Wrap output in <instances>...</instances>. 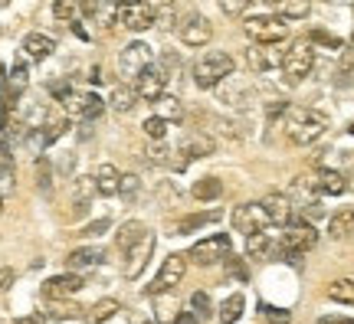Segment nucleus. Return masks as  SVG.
Masks as SVG:
<instances>
[{
	"label": "nucleus",
	"instance_id": "7c9ffc66",
	"mask_svg": "<svg viewBox=\"0 0 354 324\" xmlns=\"http://www.w3.org/2000/svg\"><path fill=\"white\" fill-rule=\"evenodd\" d=\"M243 308H246V301H243L240 292H236V295H230V298L220 305V321H223V324H236L243 318Z\"/></svg>",
	"mask_w": 354,
	"mask_h": 324
},
{
	"label": "nucleus",
	"instance_id": "f704fd0d",
	"mask_svg": "<svg viewBox=\"0 0 354 324\" xmlns=\"http://www.w3.org/2000/svg\"><path fill=\"white\" fill-rule=\"evenodd\" d=\"M158 115L167 118V122H180V115H184V105L177 95H161L158 99Z\"/></svg>",
	"mask_w": 354,
	"mask_h": 324
},
{
	"label": "nucleus",
	"instance_id": "79ce46f5",
	"mask_svg": "<svg viewBox=\"0 0 354 324\" xmlns=\"http://www.w3.org/2000/svg\"><path fill=\"white\" fill-rule=\"evenodd\" d=\"M259 312H263V318L269 324H289L292 314L286 312V308H276V305H259Z\"/></svg>",
	"mask_w": 354,
	"mask_h": 324
},
{
	"label": "nucleus",
	"instance_id": "aec40b11",
	"mask_svg": "<svg viewBox=\"0 0 354 324\" xmlns=\"http://www.w3.org/2000/svg\"><path fill=\"white\" fill-rule=\"evenodd\" d=\"M312 187H315V193H325V197H342L348 184L338 171H318V174H312Z\"/></svg>",
	"mask_w": 354,
	"mask_h": 324
},
{
	"label": "nucleus",
	"instance_id": "e433bc0d",
	"mask_svg": "<svg viewBox=\"0 0 354 324\" xmlns=\"http://www.w3.org/2000/svg\"><path fill=\"white\" fill-rule=\"evenodd\" d=\"M167 128H171V122L167 118H161V115H151V118H145V125H141V131L151 137V141H165Z\"/></svg>",
	"mask_w": 354,
	"mask_h": 324
},
{
	"label": "nucleus",
	"instance_id": "423d86ee",
	"mask_svg": "<svg viewBox=\"0 0 354 324\" xmlns=\"http://www.w3.org/2000/svg\"><path fill=\"white\" fill-rule=\"evenodd\" d=\"M184 275H187V256H184V252H171V256L161 262V269H158V275H154V282L148 285V295L174 292V288L184 282Z\"/></svg>",
	"mask_w": 354,
	"mask_h": 324
},
{
	"label": "nucleus",
	"instance_id": "f3484780",
	"mask_svg": "<svg viewBox=\"0 0 354 324\" xmlns=\"http://www.w3.org/2000/svg\"><path fill=\"white\" fill-rule=\"evenodd\" d=\"M82 285H86V282H82V275H79V272H66V275H56V278H46L43 295H46V298H53V301L73 298Z\"/></svg>",
	"mask_w": 354,
	"mask_h": 324
},
{
	"label": "nucleus",
	"instance_id": "c9c22d12",
	"mask_svg": "<svg viewBox=\"0 0 354 324\" xmlns=\"http://www.w3.org/2000/svg\"><path fill=\"white\" fill-rule=\"evenodd\" d=\"M335 82H338L342 88L354 82V50H344L342 63H338V69H335Z\"/></svg>",
	"mask_w": 354,
	"mask_h": 324
},
{
	"label": "nucleus",
	"instance_id": "ea45409f",
	"mask_svg": "<svg viewBox=\"0 0 354 324\" xmlns=\"http://www.w3.org/2000/svg\"><path fill=\"white\" fill-rule=\"evenodd\" d=\"M26 82H30V73H26L24 63H17L7 75V86H10V92H20V88H26Z\"/></svg>",
	"mask_w": 354,
	"mask_h": 324
},
{
	"label": "nucleus",
	"instance_id": "7ed1b4c3",
	"mask_svg": "<svg viewBox=\"0 0 354 324\" xmlns=\"http://www.w3.org/2000/svg\"><path fill=\"white\" fill-rule=\"evenodd\" d=\"M315 66V50H312V39H295L289 50L282 53V73L289 86H299L305 75L312 73Z\"/></svg>",
	"mask_w": 354,
	"mask_h": 324
},
{
	"label": "nucleus",
	"instance_id": "c85d7f7f",
	"mask_svg": "<svg viewBox=\"0 0 354 324\" xmlns=\"http://www.w3.org/2000/svg\"><path fill=\"white\" fill-rule=\"evenodd\" d=\"M138 88L135 86H115V92H112V108L115 112H131V108H135V105H138Z\"/></svg>",
	"mask_w": 354,
	"mask_h": 324
},
{
	"label": "nucleus",
	"instance_id": "ddd939ff",
	"mask_svg": "<svg viewBox=\"0 0 354 324\" xmlns=\"http://www.w3.org/2000/svg\"><path fill=\"white\" fill-rule=\"evenodd\" d=\"M233 229L243 233V236H253V233H263L266 226H269V216H266L263 203H240L236 210H233Z\"/></svg>",
	"mask_w": 354,
	"mask_h": 324
},
{
	"label": "nucleus",
	"instance_id": "4d7b16f0",
	"mask_svg": "<svg viewBox=\"0 0 354 324\" xmlns=\"http://www.w3.org/2000/svg\"><path fill=\"white\" fill-rule=\"evenodd\" d=\"M73 33H76V37H79V39H88V33H86V30H82V26H79V23H76V20H73Z\"/></svg>",
	"mask_w": 354,
	"mask_h": 324
},
{
	"label": "nucleus",
	"instance_id": "c756f323",
	"mask_svg": "<svg viewBox=\"0 0 354 324\" xmlns=\"http://www.w3.org/2000/svg\"><path fill=\"white\" fill-rule=\"evenodd\" d=\"M190 193H194V200H203V203H207V200H216L220 193H223V184H220L216 177H201Z\"/></svg>",
	"mask_w": 354,
	"mask_h": 324
},
{
	"label": "nucleus",
	"instance_id": "39448f33",
	"mask_svg": "<svg viewBox=\"0 0 354 324\" xmlns=\"http://www.w3.org/2000/svg\"><path fill=\"white\" fill-rule=\"evenodd\" d=\"M243 30H246V37L253 39V43H269V46H276V43H282V39L289 37V23H286V17H250L246 23H243Z\"/></svg>",
	"mask_w": 354,
	"mask_h": 324
},
{
	"label": "nucleus",
	"instance_id": "4be33fe9",
	"mask_svg": "<svg viewBox=\"0 0 354 324\" xmlns=\"http://www.w3.org/2000/svg\"><path fill=\"white\" fill-rule=\"evenodd\" d=\"M92 177H95V184H99L102 197H115L118 187H122V174H118V167H115V164H99Z\"/></svg>",
	"mask_w": 354,
	"mask_h": 324
},
{
	"label": "nucleus",
	"instance_id": "9d476101",
	"mask_svg": "<svg viewBox=\"0 0 354 324\" xmlns=\"http://www.w3.org/2000/svg\"><path fill=\"white\" fill-rule=\"evenodd\" d=\"M59 102L66 105V112L73 115V118H79V122H92V118H99L105 112V102L95 92H76V88H69Z\"/></svg>",
	"mask_w": 354,
	"mask_h": 324
},
{
	"label": "nucleus",
	"instance_id": "58836bf2",
	"mask_svg": "<svg viewBox=\"0 0 354 324\" xmlns=\"http://www.w3.org/2000/svg\"><path fill=\"white\" fill-rule=\"evenodd\" d=\"M79 0H53V17L56 20H76Z\"/></svg>",
	"mask_w": 354,
	"mask_h": 324
},
{
	"label": "nucleus",
	"instance_id": "bb28decb",
	"mask_svg": "<svg viewBox=\"0 0 354 324\" xmlns=\"http://www.w3.org/2000/svg\"><path fill=\"white\" fill-rule=\"evenodd\" d=\"M354 233V207H344L328 220V236L331 239H344Z\"/></svg>",
	"mask_w": 354,
	"mask_h": 324
},
{
	"label": "nucleus",
	"instance_id": "a19ab883",
	"mask_svg": "<svg viewBox=\"0 0 354 324\" xmlns=\"http://www.w3.org/2000/svg\"><path fill=\"white\" fill-rule=\"evenodd\" d=\"M190 308H194V314H197V318H207V314L214 312L210 295H207V292H194V295H190Z\"/></svg>",
	"mask_w": 354,
	"mask_h": 324
},
{
	"label": "nucleus",
	"instance_id": "37998d69",
	"mask_svg": "<svg viewBox=\"0 0 354 324\" xmlns=\"http://www.w3.org/2000/svg\"><path fill=\"white\" fill-rule=\"evenodd\" d=\"M118 193L125 200H138V193H141V180L135 174H122V187H118Z\"/></svg>",
	"mask_w": 354,
	"mask_h": 324
},
{
	"label": "nucleus",
	"instance_id": "6e6552de",
	"mask_svg": "<svg viewBox=\"0 0 354 324\" xmlns=\"http://www.w3.org/2000/svg\"><path fill=\"white\" fill-rule=\"evenodd\" d=\"M154 63V53L148 43H128L125 50L118 53V73L131 79V82H138V75Z\"/></svg>",
	"mask_w": 354,
	"mask_h": 324
},
{
	"label": "nucleus",
	"instance_id": "603ef678",
	"mask_svg": "<svg viewBox=\"0 0 354 324\" xmlns=\"http://www.w3.org/2000/svg\"><path fill=\"white\" fill-rule=\"evenodd\" d=\"M13 285V269H0V292H7Z\"/></svg>",
	"mask_w": 354,
	"mask_h": 324
},
{
	"label": "nucleus",
	"instance_id": "0eeeda50",
	"mask_svg": "<svg viewBox=\"0 0 354 324\" xmlns=\"http://www.w3.org/2000/svg\"><path fill=\"white\" fill-rule=\"evenodd\" d=\"M158 23V10L148 0H125L118 3V26H125L131 33H145Z\"/></svg>",
	"mask_w": 354,
	"mask_h": 324
},
{
	"label": "nucleus",
	"instance_id": "8fccbe9b",
	"mask_svg": "<svg viewBox=\"0 0 354 324\" xmlns=\"http://www.w3.org/2000/svg\"><path fill=\"white\" fill-rule=\"evenodd\" d=\"M171 17H174V3H165V7H161V13H158V26H174L171 23Z\"/></svg>",
	"mask_w": 354,
	"mask_h": 324
},
{
	"label": "nucleus",
	"instance_id": "2eb2a0df",
	"mask_svg": "<svg viewBox=\"0 0 354 324\" xmlns=\"http://www.w3.org/2000/svg\"><path fill=\"white\" fill-rule=\"evenodd\" d=\"M151 252H154V233L148 229V233H145V236H141L138 242H135V246L128 249V259H125V278H131V282H135V278H138V275L145 272V265H148V259H151Z\"/></svg>",
	"mask_w": 354,
	"mask_h": 324
},
{
	"label": "nucleus",
	"instance_id": "a211bd4d",
	"mask_svg": "<svg viewBox=\"0 0 354 324\" xmlns=\"http://www.w3.org/2000/svg\"><path fill=\"white\" fill-rule=\"evenodd\" d=\"M259 203H263L269 223L289 226L292 220H295V216H292V200L286 197V193H266V200H259Z\"/></svg>",
	"mask_w": 354,
	"mask_h": 324
},
{
	"label": "nucleus",
	"instance_id": "bf43d9fd",
	"mask_svg": "<svg viewBox=\"0 0 354 324\" xmlns=\"http://www.w3.org/2000/svg\"><path fill=\"white\" fill-rule=\"evenodd\" d=\"M0 213H3V197H0Z\"/></svg>",
	"mask_w": 354,
	"mask_h": 324
},
{
	"label": "nucleus",
	"instance_id": "f8f14e48",
	"mask_svg": "<svg viewBox=\"0 0 354 324\" xmlns=\"http://www.w3.org/2000/svg\"><path fill=\"white\" fill-rule=\"evenodd\" d=\"M177 37L184 46H207L210 37H214V26L203 13H187L180 23H177Z\"/></svg>",
	"mask_w": 354,
	"mask_h": 324
},
{
	"label": "nucleus",
	"instance_id": "f257e3e1",
	"mask_svg": "<svg viewBox=\"0 0 354 324\" xmlns=\"http://www.w3.org/2000/svg\"><path fill=\"white\" fill-rule=\"evenodd\" d=\"M286 118H282V128H286V137L292 144H315L318 137L328 131V115L315 112L308 105H286Z\"/></svg>",
	"mask_w": 354,
	"mask_h": 324
},
{
	"label": "nucleus",
	"instance_id": "f03ea898",
	"mask_svg": "<svg viewBox=\"0 0 354 324\" xmlns=\"http://www.w3.org/2000/svg\"><path fill=\"white\" fill-rule=\"evenodd\" d=\"M233 69H236V59H233L230 53L207 50L201 59L194 63V82H197L201 88H216L233 75Z\"/></svg>",
	"mask_w": 354,
	"mask_h": 324
},
{
	"label": "nucleus",
	"instance_id": "09e8293b",
	"mask_svg": "<svg viewBox=\"0 0 354 324\" xmlns=\"http://www.w3.org/2000/svg\"><path fill=\"white\" fill-rule=\"evenodd\" d=\"M109 226H112V220H109V216H102L99 223H88L86 229H82V233H79V236H102V233H105V229H109Z\"/></svg>",
	"mask_w": 354,
	"mask_h": 324
},
{
	"label": "nucleus",
	"instance_id": "6ab92c4d",
	"mask_svg": "<svg viewBox=\"0 0 354 324\" xmlns=\"http://www.w3.org/2000/svg\"><path fill=\"white\" fill-rule=\"evenodd\" d=\"M102 249L99 246H82V249H73L66 256V265H69V272H86V269H95L102 265Z\"/></svg>",
	"mask_w": 354,
	"mask_h": 324
},
{
	"label": "nucleus",
	"instance_id": "b1692460",
	"mask_svg": "<svg viewBox=\"0 0 354 324\" xmlns=\"http://www.w3.org/2000/svg\"><path fill=\"white\" fill-rule=\"evenodd\" d=\"M223 213L220 210H207V213H190V216H184V220H177V236H184V233H197V229H203V226L216 223Z\"/></svg>",
	"mask_w": 354,
	"mask_h": 324
},
{
	"label": "nucleus",
	"instance_id": "a878e982",
	"mask_svg": "<svg viewBox=\"0 0 354 324\" xmlns=\"http://www.w3.org/2000/svg\"><path fill=\"white\" fill-rule=\"evenodd\" d=\"M266 3H269L279 17H286V20H302V17H308V10H312L308 0H266Z\"/></svg>",
	"mask_w": 354,
	"mask_h": 324
},
{
	"label": "nucleus",
	"instance_id": "412c9836",
	"mask_svg": "<svg viewBox=\"0 0 354 324\" xmlns=\"http://www.w3.org/2000/svg\"><path fill=\"white\" fill-rule=\"evenodd\" d=\"M53 50H56V39L46 37V33H26L24 37V53L30 59H50Z\"/></svg>",
	"mask_w": 354,
	"mask_h": 324
},
{
	"label": "nucleus",
	"instance_id": "49530a36",
	"mask_svg": "<svg viewBox=\"0 0 354 324\" xmlns=\"http://www.w3.org/2000/svg\"><path fill=\"white\" fill-rule=\"evenodd\" d=\"M312 43H322V46H328V50H342V39L331 37V33H325V30H312Z\"/></svg>",
	"mask_w": 354,
	"mask_h": 324
},
{
	"label": "nucleus",
	"instance_id": "473e14b6",
	"mask_svg": "<svg viewBox=\"0 0 354 324\" xmlns=\"http://www.w3.org/2000/svg\"><path fill=\"white\" fill-rule=\"evenodd\" d=\"M331 301H338V305H354V282L351 278H338V282H331L328 292H325Z\"/></svg>",
	"mask_w": 354,
	"mask_h": 324
},
{
	"label": "nucleus",
	"instance_id": "4c0bfd02",
	"mask_svg": "<svg viewBox=\"0 0 354 324\" xmlns=\"http://www.w3.org/2000/svg\"><path fill=\"white\" fill-rule=\"evenodd\" d=\"M171 154H174V151H167L161 141H154L151 148L145 151V161L151 164V167H165V164H171Z\"/></svg>",
	"mask_w": 354,
	"mask_h": 324
},
{
	"label": "nucleus",
	"instance_id": "dca6fc26",
	"mask_svg": "<svg viewBox=\"0 0 354 324\" xmlns=\"http://www.w3.org/2000/svg\"><path fill=\"white\" fill-rule=\"evenodd\" d=\"M246 66H250L256 75H263V73H269V69L282 66V53H276L269 43H253V46L246 50Z\"/></svg>",
	"mask_w": 354,
	"mask_h": 324
},
{
	"label": "nucleus",
	"instance_id": "a18cd8bd",
	"mask_svg": "<svg viewBox=\"0 0 354 324\" xmlns=\"http://www.w3.org/2000/svg\"><path fill=\"white\" fill-rule=\"evenodd\" d=\"M250 3H253V0H220V10L227 13V17H240V13H246Z\"/></svg>",
	"mask_w": 354,
	"mask_h": 324
},
{
	"label": "nucleus",
	"instance_id": "9b49d317",
	"mask_svg": "<svg viewBox=\"0 0 354 324\" xmlns=\"http://www.w3.org/2000/svg\"><path fill=\"white\" fill-rule=\"evenodd\" d=\"M318 233L312 223H302V220H292L282 233V252H295V256H305L308 249H315Z\"/></svg>",
	"mask_w": 354,
	"mask_h": 324
},
{
	"label": "nucleus",
	"instance_id": "4468645a",
	"mask_svg": "<svg viewBox=\"0 0 354 324\" xmlns=\"http://www.w3.org/2000/svg\"><path fill=\"white\" fill-rule=\"evenodd\" d=\"M227 256H230V236L227 233H216V236L201 239V242L187 252V259H194L197 265H214V262H223Z\"/></svg>",
	"mask_w": 354,
	"mask_h": 324
},
{
	"label": "nucleus",
	"instance_id": "052dcab7",
	"mask_svg": "<svg viewBox=\"0 0 354 324\" xmlns=\"http://www.w3.org/2000/svg\"><path fill=\"white\" fill-rule=\"evenodd\" d=\"M348 131H351V135H354V125H351V128H348Z\"/></svg>",
	"mask_w": 354,
	"mask_h": 324
},
{
	"label": "nucleus",
	"instance_id": "6e6d98bb",
	"mask_svg": "<svg viewBox=\"0 0 354 324\" xmlns=\"http://www.w3.org/2000/svg\"><path fill=\"white\" fill-rule=\"evenodd\" d=\"M88 79H92L95 86H102V79H105V75H102V69H99V66H95V69H92V75H88Z\"/></svg>",
	"mask_w": 354,
	"mask_h": 324
},
{
	"label": "nucleus",
	"instance_id": "1a4fd4ad",
	"mask_svg": "<svg viewBox=\"0 0 354 324\" xmlns=\"http://www.w3.org/2000/svg\"><path fill=\"white\" fill-rule=\"evenodd\" d=\"M167 79H171V69H167V63H165V59H154V63L138 75L135 88H138V95L145 102H158L161 95H165Z\"/></svg>",
	"mask_w": 354,
	"mask_h": 324
},
{
	"label": "nucleus",
	"instance_id": "2f4dec72",
	"mask_svg": "<svg viewBox=\"0 0 354 324\" xmlns=\"http://www.w3.org/2000/svg\"><path fill=\"white\" fill-rule=\"evenodd\" d=\"M246 252L253 256V259H266L269 252H272V236L269 233H253V236H246Z\"/></svg>",
	"mask_w": 354,
	"mask_h": 324
},
{
	"label": "nucleus",
	"instance_id": "de8ad7c7",
	"mask_svg": "<svg viewBox=\"0 0 354 324\" xmlns=\"http://www.w3.org/2000/svg\"><path fill=\"white\" fill-rule=\"evenodd\" d=\"M223 262H227V272L233 275V278H240V282H246V278H250V272H246V265H243L240 259H233V252H230V256H227Z\"/></svg>",
	"mask_w": 354,
	"mask_h": 324
},
{
	"label": "nucleus",
	"instance_id": "680f3d73",
	"mask_svg": "<svg viewBox=\"0 0 354 324\" xmlns=\"http://www.w3.org/2000/svg\"><path fill=\"white\" fill-rule=\"evenodd\" d=\"M118 3H125V0H118Z\"/></svg>",
	"mask_w": 354,
	"mask_h": 324
},
{
	"label": "nucleus",
	"instance_id": "cd10ccee",
	"mask_svg": "<svg viewBox=\"0 0 354 324\" xmlns=\"http://www.w3.org/2000/svg\"><path fill=\"white\" fill-rule=\"evenodd\" d=\"M148 233V226L141 223V220H128V223H122V229H118V236H115V242H118V249H131L135 242H138L141 236Z\"/></svg>",
	"mask_w": 354,
	"mask_h": 324
},
{
	"label": "nucleus",
	"instance_id": "864d4df0",
	"mask_svg": "<svg viewBox=\"0 0 354 324\" xmlns=\"http://www.w3.org/2000/svg\"><path fill=\"white\" fill-rule=\"evenodd\" d=\"M197 321H201V318H197L194 312H180V314L174 318V324H197Z\"/></svg>",
	"mask_w": 354,
	"mask_h": 324
},
{
	"label": "nucleus",
	"instance_id": "3c124183",
	"mask_svg": "<svg viewBox=\"0 0 354 324\" xmlns=\"http://www.w3.org/2000/svg\"><path fill=\"white\" fill-rule=\"evenodd\" d=\"M318 324H354V318H344V314H325V318H318Z\"/></svg>",
	"mask_w": 354,
	"mask_h": 324
},
{
	"label": "nucleus",
	"instance_id": "13d9d810",
	"mask_svg": "<svg viewBox=\"0 0 354 324\" xmlns=\"http://www.w3.org/2000/svg\"><path fill=\"white\" fill-rule=\"evenodd\" d=\"M7 3H10V0H0V7H7Z\"/></svg>",
	"mask_w": 354,
	"mask_h": 324
},
{
	"label": "nucleus",
	"instance_id": "c03bdc74",
	"mask_svg": "<svg viewBox=\"0 0 354 324\" xmlns=\"http://www.w3.org/2000/svg\"><path fill=\"white\" fill-rule=\"evenodd\" d=\"M17 180H13V164H0V197H10Z\"/></svg>",
	"mask_w": 354,
	"mask_h": 324
},
{
	"label": "nucleus",
	"instance_id": "20e7f679",
	"mask_svg": "<svg viewBox=\"0 0 354 324\" xmlns=\"http://www.w3.org/2000/svg\"><path fill=\"white\" fill-rule=\"evenodd\" d=\"M214 151H216V144H214V137L207 135V131H187L184 141L177 144L174 158H171V167H174V171H184L190 161H197V158H210Z\"/></svg>",
	"mask_w": 354,
	"mask_h": 324
},
{
	"label": "nucleus",
	"instance_id": "5fc2aeb1",
	"mask_svg": "<svg viewBox=\"0 0 354 324\" xmlns=\"http://www.w3.org/2000/svg\"><path fill=\"white\" fill-rule=\"evenodd\" d=\"M13 324H43V314H26V318H17Z\"/></svg>",
	"mask_w": 354,
	"mask_h": 324
},
{
	"label": "nucleus",
	"instance_id": "5701e85b",
	"mask_svg": "<svg viewBox=\"0 0 354 324\" xmlns=\"http://www.w3.org/2000/svg\"><path fill=\"white\" fill-rule=\"evenodd\" d=\"M86 13L99 23H118V0H86Z\"/></svg>",
	"mask_w": 354,
	"mask_h": 324
},
{
	"label": "nucleus",
	"instance_id": "393cba45",
	"mask_svg": "<svg viewBox=\"0 0 354 324\" xmlns=\"http://www.w3.org/2000/svg\"><path fill=\"white\" fill-rule=\"evenodd\" d=\"M118 312H122V301H118V298H102V301H95V305L88 308L86 321L88 324H109Z\"/></svg>",
	"mask_w": 354,
	"mask_h": 324
},
{
	"label": "nucleus",
	"instance_id": "72a5a7b5",
	"mask_svg": "<svg viewBox=\"0 0 354 324\" xmlns=\"http://www.w3.org/2000/svg\"><path fill=\"white\" fill-rule=\"evenodd\" d=\"M73 197H76V203H88L92 197H99V184H95V177H76L73 180Z\"/></svg>",
	"mask_w": 354,
	"mask_h": 324
}]
</instances>
